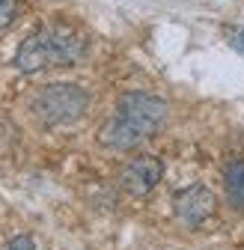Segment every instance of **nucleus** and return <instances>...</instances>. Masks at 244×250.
Segmentation results:
<instances>
[{
  "mask_svg": "<svg viewBox=\"0 0 244 250\" xmlns=\"http://www.w3.org/2000/svg\"><path fill=\"white\" fill-rule=\"evenodd\" d=\"M86 51V39L69 24H42L30 33L18 51H15V66L24 75H36L42 69H60V66H75Z\"/></svg>",
  "mask_w": 244,
  "mask_h": 250,
  "instance_id": "obj_1",
  "label": "nucleus"
},
{
  "mask_svg": "<svg viewBox=\"0 0 244 250\" xmlns=\"http://www.w3.org/2000/svg\"><path fill=\"white\" fill-rule=\"evenodd\" d=\"M86 104H89V96L78 83H48L33 96L30 110L45 125H69L83 116Z\"/></svg>",
  "mask_w": 244,
  "mask_h": 250,
  "instance_id": "obj_2",
  "label": "nucleus"
},
{
  "mask_svg": "<svg viewBox=\"0 0 244 250\" xmlns=\"http://www.w3.org/2000/svg\"><path fill=\"white\" fill-rule=\"evenodd\" d=\"M116 116L131 122L140 134L152 137L164 125V119H167V104L161 99H155V96H146V92H128V96L119 99Z\"/></svg>",
  "mask_w": 244,
  "mask_h": 250,
  "instance_id": "obj_3",
  "label": "nucleus"
},
{
  "mask_svg": "<svg viewBox=\"0 0 244 250\" xmlns=\"http://www.w3.org/2000/svg\"><path fill=\"white\" fill-rule=\"evenodd\" d=\"M173 211L179 217V224H185L188 229H200L215 214V194L205 185H191L173 197Z\"/></svg>",
  "mask_w": 244,
  "mask_h": 250,
  "instance_id": "obj_4",
  "label": "nucleus"
},
{
  "mask_svg": "<svg viewBox=\"0 0 244 250\" xmlns=\"http://www.w3.org/2000/svg\"><path fill=\"white\" fill-rule=\"evenodd\" d=\"M161 176H164V164L155 155H140V158H131L125 164V170L119 176V185L125 188L131 197H146L149 191H155Z\"/></svg>",
  "mask_w": 244,
  "mask_h": 250,
  "instance_id": "obj_5",
  "label": "nucleus"
},
{
  "mask_svg": "<svg viewBox=\"0 0 244 250\" xmlns=\"http://www.w3.org/2000/svg\"><path fill=\"white\" fill-rule=\"evenodd\" d=\"M143 140H149L146 134H140L131 122H125L122 116H113L107 119L102 128H99V143L107 146V149H116V152H131L137 149Z\"/></svg>",
  "mask_w": 244,
  "mask_h": 250,
  "instance_id": "obj_6",
  "label": "nucleus"
},
{
  "mask_svg": "<svg viewBox=\"0 0 244 250\" xmlns=\"http://www.w3.org/2000/svg\"><path fill=\"white\" fill-rule=\"evenodd\" d=\"M224 191H226V203L238 211H244V161H235L226 167L224 173Z\"/></svg>",
  "mask_w": 244,
  "mask_h": 250,
  "instance_id": "obj_7",
  "label": "nucleus"
},
{
  "mask_svg": "<svg viewBox=\"0 0 244 250\" xmlns=\"http://www.w3.org/2000/svg\"><path fill=\"white\" fill-rule=\"evenodd\" d=\"M18 18V0H0V30L12 27Z\"/></svg>",
  "mask_w": 244,
  "mask_h": 250,
  "instance_id": "obj_8",
  "label": "nucleus"
},
{
  "mask_svg": "<svg viewBox=\"0 0 244 250\" xmlns=\"http://www.w3.org/2000/svg\"><path fill=\"white\" fill-rule=\"evenodd\" d=\"M6 250H36V241L30 238V235H15V238L6 244Z\"/></svg>",
  "mask_w": 244,
  "mask_h": 250,
  "instance_id": "obj_9",
  "label": "nucleus"
},
{
  "mask_svg": "<svg viewBox=\"0 0 244 250\" xmlns=\"http://www.w3.org/2000/svg\"><path fill=\"white\" fill-rule=\"evenodd\" d=\"M226 36H229V42H232V48H238V51L244 54V27H232V30H229V33H226Z\"/></svg>",
  "mask_w": 244,
  "mask_h": 250,
  "instance_id": "obj_10",
  "label": "nucleus"
}]
</instances>
